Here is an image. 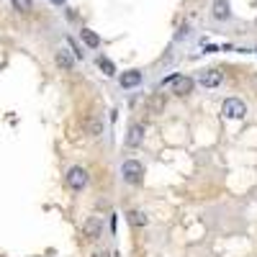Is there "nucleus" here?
<instances>
[{"instance_id": "obj_1", "label": "nucleus", "mask_w": 257, "mask_h": 257, "mask_svg": "<svg viewBox=\"0 0 257 257\" xmlns=\"http://www.w3.org/2000/svg\"><path fill=\"white\" fill-rule=\"evenodd\" d=\"M121 175H123V180H126V183L139 185V183H142V178H144V167H142V162H139V160H126V162L121 165Z\"/></svg>"}, {"instance_id": "obj_2", "label": "nucleus", "mask_w": 257, "mask_h": 257, "mask_svg": "<svg viewBox=\"0 0 257 257\" xmlns=\"http://www.w3.org/2000/svg\"><path fill=\"white\" fill-rule=\"evenodd\" d=\"M162 85H167V88H173V93L175 95H188L190 90H193V82L190 77H185V75H170V77H165L162 80Z\"/></svg>"}, {"instance_id": "obj_3", "label": "nucleus", "mask_w": 257, "mask_h": 257, "mask_svg": "<svg viewBox=\"0 0 257 257\" xmlns=\"http://www.w3.org/2000/svg\"><path fill=\"white\" fill-rule=\"evenodd\" d=\"M221 113H224V118H244L247 105L239 98H226L224 105H221Z\"/></svg>"}, {"instance_id": "obj_4", "label": "nucleus", "mask_w": 257, "mask_h": 257, "mask_svg": "<svg viewBox=\"0 0 257 257\" xmlns=\"http://www.w3.org/2000/svg\"><path fill=\"white\" fill-rule=\"evenodd\" d=\"M82 237L90 239V242L100 239V237H103V221H100L98 216H90L88 221L82 224Z\"/></svg>"}, {"instance_id": "obj_5", "label": "nucleus", "mask_w": 257, "mask_h": 257, "mask_svg": "<svg viewBox=\"0 0 257 257\" xmlns=\"http://www.w3.org/2000/svg\"><path fill=\"white\" fill-rule=\"evenodd\" d=\"M67 185H70L72 190H82L85 185H88V170H85V167H70Z\"/></svg>"}, {"instance_id": "obj_6", "label": "nucleus", "mask_w": 257, "mask_h": 257, "mask_svg": "<svg viewBox=\"0 0 257 257\" xmlns=\"http://www.w3.org/2000/svg\"><path fill=\"white\" fill-rule=\"evenodd\" d=\"M221 80H224V75L219 70H206L198 75V85H203V88H219Z\"/></svg>"}, {"instance_id": "obj_7", "label": "nucleus", "mask_w": 257, "mask_h": 257, "mask_svg": "<svg viewBox=\"0 0 257 257\" xmlns=\"http://www.w3.org/2000/svg\"><path fill=\"white\" fill-rule=\"evenodd\" d=\"M142 142H144V123H132L128 126V134H126V144L139 147Z\"/></svg>"}, {"instance_id": "obj_8", "label": "nucleus", "mask_w": 257, "mask_h": 257, "mask_svg": "<svg viewBox=\"0 0 257 257\" xmlns=\"http://www.w3.org/2000/svg\"><path fill=\"white\" fill-rule=\"evenodd\" d=\"M118 82H121V88H137V85L142 82V72L139 70H128V72H123L118 77Z\"/></svg>"}, {"instance_id": "obj_9", "label": "nucleus", "mask_w": 257, "mask_h": 257, "mask_svg": "<svg viewBox=\"0 0 257 257\" xmlns=\"http://www.w3.org/2000/svg\"><path fill=\"white\" fill-rule=\"evenodd\" d=\"M211 11H213V18H216V21L231 18V11H229V3H226V0H216V3L211 6Z\"/></svg>"}, {"instance_id": "obj_10", "label": "nucleus", "mask_w": 257, "mask_h": 257, "mask_svg": "<svg viewBox=\"0 0 257 257\" xmlns=\"http://www.w3.org/2000/svg\"><path fill=\"white\" fill-rule=\"evenodd\" d=\"M54 62L59 64L62 70H67V72H72V67H75V57L70 52H57L54 54Z\"/></svg>"}, {"instance_id": "obj_11", "label": "nucleus", "mask_w": 257, "mask_h": 257, "mask_svg": "<svg viewBox=\"0 0 257 257\" xmlns=\"http://www.w3.org/2000/svg\"><path fill=\"white\" fill-rule=\"evenodd\" d=\"M80 39L85 41V47H90V49H98L100 47V36L95 31H90V29H82L80 31Z\"/></svg>"}, {"instance_id": "obj_12", "label": "nucleus", "mask_w": 257, "mask_h": 257, "mask_svg": "<svg viewBox=\"0 0 257 257\" xmlns=\"http://www.w3.org/2000/svg\"><path fill=\"white\" fill-rule=\"evenodd\" d=\"M88 134H90V137H100V134H103V118H100V116H90V121H88Z\"/></svg>"}, {"instance_id": "obj_13", "label": "nucleus", "mask_w": 257, "mask_h": 257, "mask_svg": "<svg viewBox=\"0 0 257 257\" xmlns=\"http://www.w3.org/2000/svg\"><path fill=\"white\" fill-rule=\"evenodd\" d=\"M98 67L103 70L105 77H113V75H116V67H113V62H111L108 57H98Z\"/></svg>"}, {"instance_id": "obj_14", "label": "nucleus", "mask_w": 257, "mask_h": 257, "mask_svg": "<svg viewBox=\"0 0 257 257\" xmlns=\"http://www.w3.org/2000/svg\"><path fill=\"white\" fill-rule=\"evenodd\" d=\"M147 108L152 111V113H160V111H165V98L162 95H152L147 100Z\"/></svg>"}, {"instance_id": "obj_15", "label": "nucleus", "mask_w": 257, "mask_h": 257, "mask_svg": "<svg viewBox=\"0 0 257 257\" xmlns=\"http://www.w3.org/2000/svg\"><path fill=\"white\" fill-rule=\"evenodd\" d=\"M128 224H132V226H147V216H144V213L142 211H128Z\"/></svg>"}, {"instance_id": "obj_16", "label": "nucleus", "mask_w": 257, "mask_h": 257, "mask_svg": "<svg viewBox=\"0 0 257 257\" xmlns=\"http://www.w3.org/2000/svg\"><path fill=\"white\" fill-rule=\"evenodd\" d=\"M11 3H13V11H18V13H31V8H34L31 0H11Z\"/></svg>"}, {"instance_id": "obj_17", "label": "nucleus", "mask_w": 257, "mask_h": 257, "mask_svg": "<svg viewBox=\"0 0 257 257\" xmlns=\"http://www.w3.org/2000/svg\"><path fill=\"white\" fill-rule=\"evenodd\" d=\"M67 47H70V54H72L75 59H82V52H80V47L75 44V41H72L70 36H67Z\"/></svg>"}, {"instance_id": "obj_18", "label": "nucleus", "mask_w": 257, "mask_h": 257, "mask_svg": "<svg viewBox=\"0 0 257 257\" xmlns=\"http://www.w3.org/2000/svg\"><path fill=\"white\" fill-rule=\"evenodd\" d=\"M49 3H54V6H64L67 0H49Z\"/></svg>"}, {"instance_id": "obj_19", "label": "nucleus", "mask_w": 257, "mask_h": 257, "mask_svg": "<svg viewBox=\"0 0 257 257\" xmlns=\"http://www.w3.org/2000/svg\"><path fill=\"white\" fill-rule=\"evenodd\" d=\"M93 257H111V254H108V252H95Z\"/></svg>"}]
</instances>
